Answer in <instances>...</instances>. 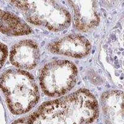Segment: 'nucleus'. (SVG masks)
<instances>
[{
	"mask_svg": "<svg viewBox=\"0 0 124 124\" xmlns=\"http://www.w3.org/2000/svg\"><path fill=\"white\" fill-rule=\"evenodd\" d=\"M98 114L96 97L87 89H81L44 102L29 116L11 124H91Z\"/></svg>",
	"mask_w": 124,
	"mask_h": 124,
	"instance_id": "f257e3e1",
	"label": "nucleus"
},
{
	"mask_svg": "<svg viewBox=\"0 0 124 124\" xmlns=\"http://www.w3.org/2000/svg\"><path fill=\"white\" fill-rule=\"evenodd\" d=\"M0 89L14 114H23L38 102L40 95L34 76L21 70H9L0 77Z\"/></svg>",
	"mask_w": 124,
	"mask_h": 124,
	"instance_id": "f03ea898",
	"label": "nucleus"
},
{
	"mask_svg": "<svg viewBox=\"0 0 124 124\" xmlns=\"http://www.w3.org/2000/svg\"><path fill=\"white\" fill-rule=\"evenodd\" d=\"M24 14L28 22L51 31L58 32L68 28L71 16L63 6L54 1H11Z\"/></svg>",
	"mask_w": 124,
	"mask_h": 124,
	"instance_id": "7ed1b4c3",
	"label": "nucleus"
},
{
	"mask_svg": "<svg viewBox=\"0 0 124 124\" xmlns=\"http://www.w3.org/2000/svg\"><path fill=\"white\" fill-rule=\"evenodd\" d=\"M78 70L68 60H55L44 65L39 73L42 91L46 96L59 97L75 86Z\"/></svg>",
	"mask_w": 124,
	"mask_h": 124,
	"instance_id": "20e7f679",
	"label": "nucleus"
},
{
	"mask_svg": "<svg viewBox=\"0 0 124 124\" xmlns=\"http://www.w3.org/2000/svg\"><path fill=\"white\" fill-rule=\"evenodd\" d=\"M48 49L53 54L81 58L89 55L91 45L83 35L69 34L50 43Z\"/></svg>",
	"mask_w": 124,
	"mask_h": 124,
	"instance_id": "39448f33",
	"label": "nucleus"
},
{
	"mask_svg": "<svg viewBox=\"0 0 124 124\" xmlns=\"http://www.w3.org/2000/svg\"><path fill=\"white\" fill-rule=\"evenodd\" d=\"M72 9L75 27L82 32H87L98 25L100 19L96 2L93 1H68Z\"/></svg>",
	"mask_w": 124,
	"mask_h": 124,
	"instance_id": "423d86ee",
	"label": "nucleus"
},
{
	"mask_svg": "<svg viewBox=\"0 0 124 124\" xmlns=\"http://www.w3.org/2000/svg\"><path fill=\"white\" fill-rule=\"evenodd\" d=\"M40 59L39 47L31 40L20 41L13 46L10 52L11 63L21 69H33L38 65Z\"/></svg>",
	"mask_w": 124,
	"mask_h": 124,
	"instance_id": "0eeeda50",
	"label": "nucleus"
},
{
	"mask_svg": "<svg viewBox=\"0 0 124 124\" xmlns=\"http://www.w3.org/2000/svg\"><path fill=\"white\" fill-rule=\"evenodd\" d=\"M124 93L120 91L104 93L101 97V106L107 124H124Z\"/></svg>",
	"mask_w": 124,
	"mask_h": 124,
	"instance_id": "6e6552de",
	"label": "nucleus"
},
{
	"mask_svg": "<svg viewBox=\"0 0 124 124\" xmlns=\"http://www.w3.org/2000/svg\"><path fill=\"white\" fill-rule=\"evenodd\" d=\"M0 31L8 35H24L32 32L29 25L17 16L0 9Z\"/></svg>",
	"mask_w": 124,
	"mask_h": 124,
	"instance_id": "1a4fd4ad",
	"label": "nucleus"
},
{
	"mask_svg": "<svg viewBox=\"0 0 124 124\" xmlns=\"http://www.w3.org/2000/svg\"><path fill=\"white\" fill-rule=\"evenodd\" d=\"M8 54V52L6 46L0 42V68H1L4 62H6Z\"/></svg>",
	"mask_w": 124,
	"mask_h": 124,
	"instance_id": "9d476101",
	"label": "nucleus"
}]
</instances>
